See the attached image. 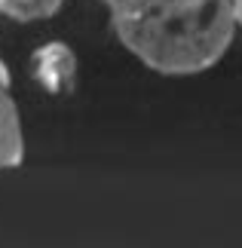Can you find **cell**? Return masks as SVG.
Segmentation results:
<instances>
[{
	"mask_svg": "<svg viewBox=\"0 0 242 248\" xmlns=\"http://www.w3.org/2000/svg\"><path fill=\"white\" fill-rule=\"evenodd\" d=\"M65 0H0V16L9 22H43L62 9Z\"/></svg>",
	"mask_w": 242,
	"mask_h": 248,
	"instance_id": "obj_4",
	"label": "cell"
},
{
	"mask_svg": "<svg viewBox=\"0 0 242 248\" xmlns=\"http://www.w3.org/2000/svg\"><path fill=\"white\" fill-rule=\"evenodd\" d=\"M117 40L166 77L202 74L236 37L233 0H101Z\"/></svg>",
	"mask_w": 242,
	"mask_h": 248,
	"instance_id": "obj_1",
	"label": "cell"
},
{
	"mask_svg": "<svg viewBox=\"0 0 242 248\" xmlns=\"http://www.w3.org/2000/svg\"><path fill=\"white\" fill-rule=\"evenodd\" d=\"M233 13H236V25L242 28V0H233Z\"/></svg>",
	"mask_w": 242,
	"mask_h": 248,
	"instance_id": "obj_5",
	"label": "cell"
},
{
	"mask_svg": "<svg viewBox=\"0 0 242 248\" xmlns=\"http://www.w3.org/2000/svg\"><path fill=\"white\" fill-rule=\"evenodd\" d=\"M31 68H34V77L37 83L43 86L46 92L52 95H62L74 86V77H77V55L67 43L62 40H52L34 49L31 55Z\"/></svg>",
	"mask_w": 242,
	"mask_h": 248,
	"instance_id": "obj_3",
	"label": "cell"
},
{
	"mask_svg": "<svg viewBox=\"0 0 242 248\" xmlns=\"http://www.w3.org/2000/svg\"><path fill=\"white\" fill-rule=\"evenodd\" d=\"M25 163V132L18 104L13 98V77L0 59V169H18Z\"/></svg>",
	"mask_w": 242,
	"mask_h": 248,
	"instance_id": "obj_2",
	"label": "cell"
}]
</instances>
